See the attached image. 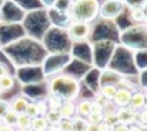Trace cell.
Masks as SVG:
<instances>
[{"mask_svg":"<svg viewBox=\"0 0 147 131\" xmlns=\"http://www.w3.org/2000/svg\"><path fill=\"white\" fill-rule=\"evenodd\" d=\"M124 9V1L121 0H107L100 6L98 14L104 19H114L117 17Z\"/></svg>","mask_w":147,"mask_h":131,"instance_id":"cell-4","label":"cell"},{"mask_svg":"<svg viewBox=\"0 0 147 131\" xmlns=\"http://www.w3.org/2000/svg\"><path fill=\"white\" fill-rule=\"evenodd\" d=\"M0 19H1V11H0Z\"/></svg>","mask_w":147,"mask_h":131,"instance_id":"cell-41","label":"cell"},{"mask_svg":"<svg viewBox=\"0 0 147 131\" xmlns=\"http://www.w3.org/2000/svg\"><path fill=\"white\" fill-rule=\"evenodd\" d=\"M71 121H73V131H84L87 124V120L84 117H74Z\"/></svg>","mask_w":147,"mask_h":131,"instance_id":"cell-20","label":"cell"},{"mask_svg":"<svg viewBox=\"0 0 147 131\" xmlns=\"http://www.w3.org/2000/svg\"><path fill=\"white\" fill-rule=\"evenodd\" d=\"M27 104H29V101L24 98V97H16L14 100H13V103L10 104V108L14 111V113H17V114H22V113H24L26 111V107H27Z\"/></svg>","mask_w":147,"mask_h":131,"instance_id":"cell-10","label":"cell"},{"mask_svg":"<svg viewBox=\"0 0 147 131\" xmlns=\"http://www.w3.org/2000/svg\"><path fill=\"white\" fill-rule=\"evenodd\" d=\"M1 94H3V88L0 87V97H1Z\"/></svg>","mask_w":147,"mask_h":131,"instance_id":"cell-40","label":"cell"},{"mask_svg":"<svg viewBox=\"0 0 147 131\" xmlns=\"http://www.w3.org/2000/svg\"><path fill=\"white\" fill-rule=\"evenodd\" d=\"M27 116H30L32 118L33 117H36L37 116V108H36V103H30L29 101V104H27V107H26V111H24Z\"/></svg>","mask_w":147,"mask_h":131,"instance_id":"cell-23","label":"cell"},{"mask_svg":"<svg viewBox=\"0 0 147 131\" xmlns=\"http://www.w3.org/2000/svg\"><path fill=\"white\" fill-rule=\"evenodd\" d=\"M36 108H37V116H45V114L47 113V110H49L46 101H39V103H36Z\"/></svg>","mask_w":147,"mask_h":131,"instance_id":"cell-22","label":"cell"},{"mask_svg":"<svg viewBox=\"0 0 147 131\" xmlns=\"http://www.w3.org/2000/svg\"><path fill=\"white\" fill-rule=\"evenodd\" d=\"M100 4L97 0H74L69 7V17L74 21H87L90 23L98 16Z\"/></svg>","mask_w":147,"mask_h":131,"instance_id":"cell-2","label":"cell"},{"mask_svg":"<svg viewBox=\"0 0 147 131\" xmlns=\"http://www.w3.org/2000/svg\"><path fill=\"white\" fill-rule=\"evenodd\" d=\"M103 121H104V123H107L111 128H113L116 124H119V118H117L116 111H109V113L103 114Z\"/></svg>","mask_w":147,"mask_h":131,"instance_id":"cell-18","label":"cell"},{"mask_svg":"<svg viewBox=\"0 0 147 131\" xmlns=\"http://www.w3.org/2000/svg\"><path fill=\"white\" fill-rule=\"evenodd\" d=\"M129 107H131L133 110H142V108H144L146 107L144 94L143 93H134V94H131Z\"/></svg>","mask_w":147,"mask_h":131,"instance_id":"cell-9","label":"cell"},{"mask_svg":"<svg viewBox=\"0 0 147 131\" xmlns=\"http://www.w3.org/2000/svg\"><path fill=\"white\" fill-rule=\"evenodd\" d=\"M4 74H7V69H6V66H4V64H1V63H0V77H1V76H4Z\"/></svg>","mask_w":147,"mask_h":131,"instance_id":"cell-34","label":"cell"},{"mask_svg":"<svg viewBox=\"0 0 147 131\" xmlns=\"http://www.w3.org/2000/svg\"><path fill=\"white\" fill-rule=\"evenodd\" d=\"M116 91H117V87H116L114 84H106V86L101 87V91H100V93H101V95H103L104 98H107V100L110 101V100H113Z\"/></svg>","mask_w":147,"mask_h":131,"instance_id":"cell-17","label":"cell"},{"mask_svg":"<svg viewBox=\"0 0 147 131\" xmlns=\"http://www.w3.org/2000/svg\"><path fill=\"white\" fill-rule=\"evenodd\" d=\"M14 131H30V130H26V128H17V130H14Z\"/></svg>","mask_w":147,"mask_h":131,"instance_id":"cell-38","label":"cell"},{"mask_svg":"<svg viewBox=\"0 0 147 131\" xmlns=\"http://www.w3.org/2000/svg\"><path fill=\"white\" fill-rule=\"evenodd\" d=\"M45 117H46L49 126H57L60 123V120H61V116H60L59 110H47Z\"/></svg>","mask_w":147,"mask_h":131,"instance_id":"cell-15","label":"cell"},{"mask_svg":"<svg viewBox=\"0 0 147 131\" xmlns=\"http://www.w3.org/2000/svg\"><path fill=\"white\" fill-rule=\"evenodd\" d=\"M0 87L3 88V91H7V90H11L14 87V79L7 73L4 76L0 77Z\"/></svg>","mask_w":147,"mask_h":131,"instance_id":"cell-16","label":"cell"},{"mask_svg":"<svg viewBox=\"0 0 147 131\" xmlns=\"http://www.w3.org/2000/svg\"><path fill=\"white\" fill-rule=\"evenodd\" d=\"M131 91L129 88H117L113 101L117 107H127L130 104V98H131Z\"/></svg>","mask_w":147,"mask_h":131,"instance_id":"cell-6","label":"cell"},{"mask_svg":"<svg viewBox=\"0 0 147 131\" xmlns=\"http://www.w3.org/2000/svg\"><path fill=\"white\" fill-rule=\"evenodd\" d=\"M84 131H97V124H93V123H89L87 121Z\"/></svg>","mask_w":147,"mask_h":131,"instance_id":"cell-31","label":"cell"},{"mask_svg":"<svg viewBox=\"0 0 147 131\" xmlns=\"http://www.w3.org/2000/svg\"><path fill=\"white\" fill-rule=\"evenodd\" d=\"M111 131H130V127L127 126V124H121V123H119V124H116Z\"/></svg>","mask_w":147,"mask_h":131,"instance_id":"cell-27","label":"cell"},{"mask_svg":"<svg viewBox=\"0 0 147 131\" xmlns=\"http://www.w3.org/2000/svg\"><path fill=\"white\" fill-rule=\"evenodd\" d=\"M57 126H59L60 131H73V121H71V118H61Z\"/></svg>","mask_w":147,"mask_h":131,"instance_id":"cell-21","label":"cell"},{"mask_svg":"<svg viewBox=\"0 0 147 131\" xmlns=\"http://www.w3.org/2000/svg\"><path fill=\"white\" fill-rule=\"evenodd\" d=\"M144 101H146V107H147V93L144 94Z\"/></svg>","mask_w":147,"mask_h":131,"instance_id":"cell-39","label":"cell"},{"mask_svg":"<svg viewBox=\"0 0 147 131\" xmlns=\"http://www.w3.org/2000/svg\"><path fill=\"white\" fill-rule=\"evenodd\" d=\"M9 108H10V104H9L7 101H4V100H0V118L3 117V114H4Z\"/></svg>","mask_w":147,"mask_h":131,"instance_id":"cell-26","label":"cell"},{"mask_svg":"<svg viewBox=\"0 0 147 131\" xmlns=\"http://www.w3.org/2000/svg\"><path fill=\"white\" fill-rule=\"evenodd\" d=\"M143 11H144V17H146V20H147V3L143 6Z\"/></svg>","mask_w":147,"mask_h":131,"instance_id":"cell-37","label":"cell"},{"mask_svg":"<svg viewBox=\"0 0 147 131\" xmlns=\"http://www.w3.org/2000/svg\"><path fill=\"white\" fill-rule=\"evenodd\" d=\"M30 124H32V117L27 116L26 113H22V114L17 116V120H16V126H14V127L30 130Z\"/></svg>","mask_w":147,"mask_h":131,"instance_id":"cell-11","label":"cell"},{"mask_svg":"<svg viewBox=\"0 0 147 131\" xmlns=\"http://www.w3.org/2000/svg\"><path fill=\"white\" fill-rule=\"evenodd\" d=\"M130 19L134 20V21H143V20H146L143 7L142 6H133V7H130Z\"/></svg>","mask_w":147,"mask_h":131,"instance_id":"cell-14","label":"cell"},{"mask_svg":"<svg viewBox=\"0 0 147 131\" xmlns=\"http://www.w3.org/2000/svg\"><path fill=\"white\" fill-rule=\"evenodd\" d=\"M87 121L93 123V124H98L100 121H103V114H89L87 116Z\"/></svg>","mask_w":147,"mask_h":131,"instance_id":"cell-24","label":"cell"},{"mask_svg":"<svg viewBox=\"0 0 147 131\" xmlns=\"http://www.w3.org/2000/svg\"><path fill=\"white\" fill-rule=\"evenodd\" d=\"M92 103H93V101H90V100H82V101L76 105L77 113H79L80 116H83V117H87V116L90 114V110H92Z\"/></svg>","mask_w":147,"mask_h":131,"instance_id":"cell-12","label":"cell"},{"mask_svg":"<svg viewBox=\"0 0 147 131\" xmlns=\"http://www.w3.org/2000/svg\"><path fill=\"white\" fill-rule=\"evenodd\" d=\"M119 123L121 124H131L136 121V110H133L131 107H119V110L116 111Z\"/></svg>","mask_w":147,"mask_h":131,"instance_id":"cell-5","label":"cell"},{"mask_svg":"<svg viewBox=\"0 0 147 131\" xmlns=\"http://www.w3.org/2000/svg\"><path fill=\"white\" fill-rule=\"evenodd\" d=\"M0 131H14V127L7 124H0Z\"/></svg>","mask_w":147,"mask_h":131,"instance_id":"cell-33","label":"cell"},{"mask_svg":"<svg viewBox=\"0 0 147 131\" xmlns=\"http://www.w3.org/2000/svg\"><path fill=\"white\" fill-rule=\"evenodd\" d=\"M80 84L74 77L70 76H59L50 81V94L61 98V100H74L79 95Z\"/></svg>","mask_w":147,"mask_h":131,"instance_id":"cell-1","label":"cell"},{"mask_svg":"<svg viewBox=\"0 0 147 131\" xmlns=\"http://www.w3.org/2000/svg\"><path fill=\"white\" fill-rule=\"evenodd\" d=\"M130 131H143V128H140V127H130Z\"/></svg>","mask_w":147,"mask_h":131,"instance_id":"cell-36","label":"cell"},{"mask_svg":"<svg viewBox=\"0 0 147 131\" xmlns=\"http://www.w3.org/2000/svg\"><path fill=\"white\" fill-rule=\"evenodd\" d=\"M42 3H43L46 7H53V6L57 3V0H42Z\"/></svg>","mask_w":147,"mask_h":131,"instance_id":"cell-32","label":"cell"},{"mask_svg":"<svg viewBox=\"0 0 147 131\" xmlns=\"http://www.w3.org/2000/svg\"><path fill=\"white\" fill-rule=\"evenodd\" d=\"M46 103H47L49 110H59L60 105H61V103H63V100L59 98V97H56V95H53V94H50Z\"/></svg>","mask_w":147,"mask_h":131,"instance_id":"cell-19","label":"cell"},{"mask_svg":"<svg viewBox=\"0 0 147 131\" xmlns=\"http://www.w3.org/2000/svg\"><path fill=\"white\" fill-rule=\"evenodd\" d=\"M139 120H140V123H143L144 126H147V108L143 110V111L139 114Z\"/></svg>","mask_w":147,"mask_h":131,"instance_id":"cell-30","label":"cell"},{"mask_svg":"<svg viewBox=\"0 0 147 131\" xmlns=\"http://www.w3.org/2000/svg\"><path fill=\"white\" fill-rule=\"evenodd\" d=\"M47 127H49V123L45 116H36L32 118V124H30L32 131H46Z\"/></svg>","mask_w":147,"mask_h":131,"instance_id":"cell-8","label":"cell"},{"mask_svg":"<svg viewBox=\"0 0 147 131\" xmlns=\"http://www.w3.org/2000/svg\"><path fill=\"white\" fill-rule=\"evenodd\" d=\"M17 113H14L11 108H9L4 114H3V117L0 118L1 120V123L3 124H7V126H11V127H14L16 126V120H17Z\"/></svg>","mask_w":147,"mask_h":131,"instance_id":"cell-13","label":"cell"},{"mask_svg":"<svg viewBox=\"0 0 147 131\" xmlns=\"http://www.w3.org/2000/svg\"><path fill=\"white\" fill-rule=\"evenodd\" d=\"M96 103H97V104H100V105H101L103 108H106V107L109 105V100H107V98H104V97H103L101 94H100V97H97Z\"/></svg>","mask_w":147,"mask_h":131,"instance_id":"cell-29","label":"cell"},{"mask_svg":"<svg viewBox=\"0 0 147 131\" xmlns=\"http://www.w3.org/2000/svg\"><path fill=\"white\" fill-rule=\"evenodd\" d=\"M59 113L61 116V118H73L74 114H76V105L71 100H63L60 108H59Z\"/></svg>","mask_w":147,"mask_h":131,"instance_id":"cell-7","label":"cell"},{"mask_svg":"<svg viewBox=\"0 0 147 131\" xmlns=\"http://www.w3.org/2000/svg\"><path fill=\"white\" fill-rule=\"evenodd\" d=\"M46 131H60V128H59V126H49Z\"/></svg>","mask_w":147,"mask_h":131,"instance_id":"cell-35","label":"cell"},{"mask_svg":"<svg viewBox=\"0 0 147 131\" xmlns=\"http://www.w3.org/2000/svg\"><path fill=\"white\" fill-rule=\"evenodd\" d=\"M97 131H111V127H110L107 123L100 121V123L97 124Z\"/></svg>","mask_w":147,"mask_h":131,"instance_id":"cell-28","label":"cell"},{"mask_svg":"<svg viewBox=\"0 0 147 131\" xmlns=\"http://www.w3.org/2000/svg\"><path fill=\"white\" fill-rule=\"evenodd\" d=\"M90 32H92V26L87 21H74V20H71V23L67 29V33H69L70 39L74 40V42L86 40L89 37Z\"/></svg>","mask_w":147,"mask_h":131,"instance_id":"cell-3","label":"cell"},{"mask_svg":"<svg viewBox=\"0 0 147 131\" xmlns=\"http://www.w3.org/2000/svg\"><path fill=\"white\" fill-rule=\"evenodd\" d=\"M103 111H104V108L97 104L96 101H93L92 103V110H90V114H103Z\"/></svg>","mask_w":147,"mask_h":131,"instance_id":"cell-25","label":"cell"}]
</instances>
